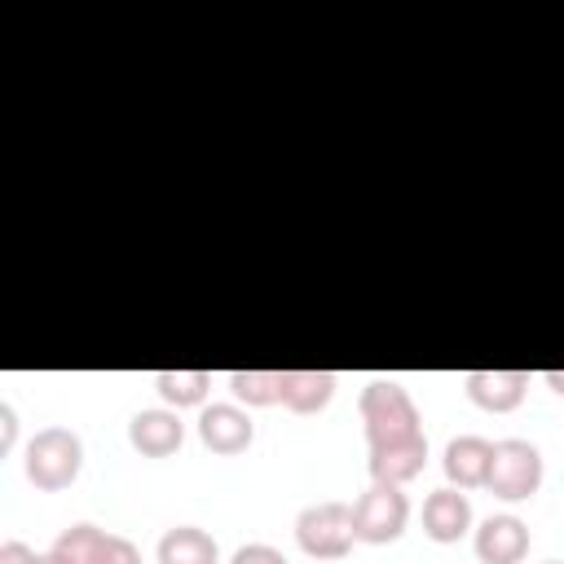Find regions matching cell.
<instances>
[{
  "label": "cell",
  "mask_w": 564,
  "mask_h": 564,
  "mask_svg": "<svg viewBox=\"0 0 564 564\" xmlns=\"http://www.w3.org/2000/svg\"><path fill=\"white\" fill-rule=\"evenodd\" d=\"M410 524V498L401 494V485H379L370 480V489L352 502V538L357 542H370V546H383V542H397Z\"/></svg>",
  "instance_id": "cell-5"
},
{
  "label": "cell",
  "mask_w": 564,
  "mask_h": 564,
  "mask_svg": "<svg viewBox=\"0 0 564 564\" xmlns=\"http://www.w3.org/2000/svg\"><path fill=\"white\" fill-rule=\"evenodd\" d=\"M154 560L159 564H220V546L207 529L198 524H176L159 538L154 546Z\"/></svg>",
  "instance_id": "cell-12"
},
{
  "label": "cell",
  "mask_w": 564,
  "mask_h": 564,
  "mask_svg": "<svg viewBox=\"0 0 564 564\" xmlns=\"http://www.w3.org/2000/svg\"><path fill=\"white\" fill-rule=\"evenodd\" d=\"M361 427H366V467L379 485H410L427 463V436L423 414L414 397L397 379H370L361 388Z\"/></svg>",
  "instance_id": "cell-1"
},
{
  "label": "cell",
  "mask_w": 564,
  "mask_h": 564,
  "mask_svg": "<svg viewBox=\"0 0 564 564\" xmlns=\"http://www.w3.org/2000/svg\"><path fill=\"white\" fill-rule=\"evenodd\" d=\"M229 564H286V555L278 546H269V542H247V546H238L229 555Z\"/></svg>",
  "instance_id": "cell-18"
},
{
  "label": "cell",
  "mask_w": 564,
  "mask_h": 564,
  "mask_svg": "<svg viewBox=\"0 0 564 564\" xmlns=\"http://www.w3.org/2000/svg\"><path fill=\"white\" fill-rule=\"evenodd\" d=\"M295 542L304 555L313 560H344L352 551V507L348 502H308L300 516H295Z\"/></svg>",
  "instance_id": "cell-3"
},
{
  "label": "cell",
  "mask_w": 564,
  "mask_h": 564,
  "mask_svg": "<svg viewBox=\"0 0 564 564\" xmlns=\"http://www.w3.org/2000/svg\"><path fill=\"white\" fill-rule=\"evenodd\" d=\"M93 564H141V551L123 538V533H106L97 538V551H93Z\"/></svg>",
  "instance_id": "cell-17"
},
{
  "label": "cell",
  "mask_w": 564,
  "mask_h": 564,
  "mask_svg": "<svg viewBox=\"0 0 564 564\" xmlns=\"http://www.w3.org/2000/svg\"><path fill=\"white\" fill-rule=\"evenodd\" d=\"M489 463H494V441H485V436H476V432L454 436V441L445 445V458H441L445 480H449L454 489H476V485H485V480H489Z\"/></svg>",
  "instance_id": "cell-10"
},
{
  "label": "cell",
  "mask_w": 564,
  "mask_h": 564,
  "mask_svg": "<svg viewBox=\"0 0 564 564\" xmlns=\"http://www.w3.org/2000/svg\"><path fill=\"white\" fill-rule=\"evenodd\" d=\"M542 485V454L533 441H520V436H507V441H494V463H489V480L485 489L502 502H524L533 498Z\"/></svg>",
  "instance_id": "cell-4"
},
{
  "label": "cell",
  "mask_w": 564,
  "mask_h": 564,
  "mask_svg": "<svg viewBox=\"0 0 564 564\" xmlns=\"http://www.w3.org/2000/svg\"><path fill=\"white\" fill-rule=\"evenodd\" d=\"M198 441L212 449V454H242L251 441H256V423L242 405H229V401H216V405H203L198 414Z\"/></svg>",
  "instance_id": "cell-6"
},
{
  "label": "cell",
  "mask_w": 564,
  "mask_h": 564,
  "mask_svg": "<svg viewBox=\"0 0 564 564\" xmlns=\"http://www.w3.org/2000/svg\"><path fill=\"white\" fill-rule=\"evenodd\" d=\"M467 529H471V502H467V494L454 489V485L432 489L427 502H423V533L432 542H458Z\"/></svg>",
  "instance_id": "cell-11"
},
{
  "label": "cell",
  "mask_w": 564,
  "mask_h": 564,
  "mask_svg": "<svg viewBox=\"0 0 564 564\" xmlns=\"http://www.w3.org/2000/svg\"><path fill=\"white\" fill-rule=\"evenodd\" d=\"M542 564H564V560H542Z\"/></svg>",
  "instance_id": "cell-23"
},
{
  "label": "cell",
  "mask_w": 564,
  "mask_h": 564,
  "mask_svg": "<svg viewBox=\"0 0 564 564\" xmlns=\"http://www.w3.org/2000/svg\"><path fill=\"white\" fill-rule=\"evenodd\" d=\"M97 538H101V529H97V524H70V529H62V533L53 538L48 555H57L62 564H93Z\"/></svg>",
  "instance_id": "cell-16"
},
{
  "label": "cell",
  "mask_w": 564,
  "mask_h": 564,
  "mask_svg": "<svg viewBox=\"0 0 564 564\" xmlns=\"http://www.w3.org/2000/svg\"><path fill=\"white\" fill-rule=\"evenodd\" d=\"M35 564H62V560H57V555H48V551H44V555H40V560H35Z\"/></svg>",
  "instance_id": "cell-22"
},
{
  "label": "cell",
  "mask_w": 564,
  "mask_h": 564,
  "mask_svg": "<svg viewBox=\"0 0 564 564\" xmlns=\"http://www.w3.org/2000/svg\"><path fill=\"white\" fill-rule=\"evenodd\" d=\"M471 546L480 564H520L529 555V524L520 516H489L480 520Z\"/></svg>",
  "instance_id": "cell-8"
},
{
  "label": "cell",
  "mask_w": 564,
  "mask_h": 564,
  "mask_svg": "<svg viewBox=\"0 0 564 564\" xmlns=\"http://www.w3.org/2000/svg\"><path fill=\"white\" fill-rule=\"evenodd\" d=\"M335 397L330 370H282V405L291 414H317Z\"/></svg>",
  "instance_id": "cell-13"
},
{
  "label": "cell",
  "mask_w": 564,
  "mask_h": 564,
  "mask_svg": "<svg viewBox=\"0 0 564 564\" xmlns=\"http://www.w3.org/2000/svg\"><path fill=\"white\" fill-rule=\"evenodd\" d=\"M229 392L242 405H278L282 401V370H234Z\"/></svg>",
  "instance_id": "cell-15"
},
{
  "label": "cell",
  "mask_w": 564,
  "mask_h": 564,
  "mask_svg": "<svg viewBox=\"0 0 564 564\" xmlns=\"http://www.w3.org/2000/svg\"><path fill=\"white\" fill-rule=\"evenodd\" d=\"M128 445L145 458H167L185 445V423L172 405L163 410H137L132 423H128Z\"/></svg>",
  "instance_id": "cell-7"
},
{
  "label": "cell",
  "mask_w": 564,
  "mask_h": 564,
  "mask_svg": "<svg viewBox=\"0 0 564 564\" xmlns=\"http://www.w3.org/2000/svg\"><path fill=\"white\" fill-rule=\"evenodd\" d=\"M84 467V441L70 427H40L26 441V480L44 494L70 489Z\"/></svg>",
  "instance_id": "cell-2"
},
{
  "label": "cell",
  "mask_w": 564,
  "mask_h": 564,
  "mask_svg": "<svg viewBox=\"0 0 564 564\" xmlns=\"http://www.w3.org/2000/svg\"><path fill=\"white\" fill-rule=\"evenodd\" d=\"M40 555L26 546V542H4L0 546V564H35Z\"/></svg>",
  "instance_id": "cell-20"
},
{
  "label": "cell",
  "mask_w": 564,
  "mask_h": 564,
  "mask_svg": "<svg viewBox=\"0 0 564 564\" xmlns=\"http://www.w3.org/2000/svg\"><path fill=\"white\" fill-rule=\"evenodd\" d=\"M13 441H18V414L9 401H0V454H9Z\"/></svg>",
  "instance_id": "cell-19"
},
{
  "label": "cell",
  "mask_w": 564,
  "mask_h": 564,
  "mask_svg": "<svg viewBox=\"0 0 564 564\" xmlns=\"http://www.w3.org/2000/svg\"><path fill=\"white\" fill-rule=\"evenodd\" d=\"M463 383H467V397L489 414H511L529 392L524 370H467Z\"/></svg>",
  "instance_id": "cell-9"
},
{
  "label": "cell",
  "mask_w": 564,
  "mask_h": 564,
  "mask_svg": "<svg viewBox=\"0 0 564 564\" xmlns=\"http://www.w3.org/2000/svg\"><path fill=\"white\" fill-rule=\"evenodd\" d=\"M154 388H159V397L172 410H185V405H203L207 401L212 375L207 370H159L154 375Z\"/></svg>",
  "instance_id": "cell-14"
},
{
  "label": "cell",
  "mask_w": 564,
  "mask_h": 564,
  "mask_svg": "<svg viewBox=\"0 0 564 564\" xmlns=\"http://www.w3.org/2000/svg\"><path fill=\"white\" fill-rule=\"evenodd\" d=\"M542 383H546L551 392H560V397H564V370H546V375H542Z\"/></svg>",
  "instance_id": "cell-21"
}]
</instances>
